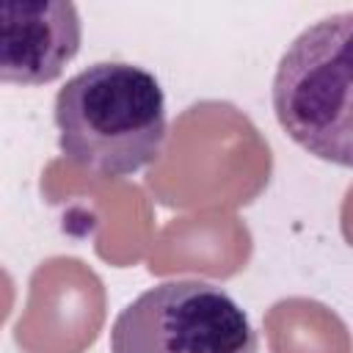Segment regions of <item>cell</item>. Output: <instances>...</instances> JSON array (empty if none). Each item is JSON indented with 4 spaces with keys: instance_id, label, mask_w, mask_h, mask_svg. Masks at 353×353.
I'll list each match as a JSON object with an SVG mask.
<instances>
[{
    "instance_id": "cell-3",
    "label": "cell",
    "mask_w": 353,
    "mask_h": 353,
    "mask_svg": "<svg viewBox=\"0 0 353 353\" xmlns=\"http://www.w3.org/2000/svg\"><path fill=\"white\" fill-rule=\"evenodd\" d=\"M259 339L234 298L199 279L143 290L110 328V353H256Z\"/></svg>"
},
{
    "instance_id": "cell-1",
    "label": "cell",
    "mask_w": 353,
    "mask_h": 353,
    "mask_svg": "<svg viewBox=\"0 0 353 353\" xmlns=\"http://www.w3.org/2000/svg\"><path fill=\"white\" fill-rule=\"evenodd\" d=\"M63 157L99 176H130L157 160L165 141V94L138 63L99 61L55 97Z\"/></svg>"
},
{
    "instance_id": "cell-4",
    "label": "cell",
    "mask_w": 353,
    "mask_h": 353,
    "mask_svg": "<svg viewBox=\"0 0 353 353\" xmlns=\"http://www.w3.org/2000/svg\"><path fill=\"white\" fill-rule=\"evenodd\" d=\"M83 22L74 3L0 6V77L17 85H44L61 77L80 52Z\"/></svg>"
},
{
    "instance_id": "cell-2",
    "label": "cell",
    "mask_w": 353,
    "mask_h": 353,
    "mask_svg": "<svg viewBox=\"0 0 353 353\" xmlns=\"http://www.w3.org/2000/svg\"><path fill=\"white\" fill-rule=\"evenodd\" d=\"M281 130L317 160L353 168V11L301 30L270 85Z\"/></svg>"
}]
</instances>
